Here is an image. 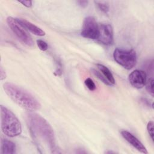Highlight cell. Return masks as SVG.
Here are the masks:
<instances>
[{
    "label": "cell",
    "mask_w": 154,
    "mask_h": 154,
    "mask_svg": "<svg viewBox=\"0 0 154 154\" xmlns=\"http://www.w3.org/2000/svg\"><path fill=\"white\" fill-rule=\"evenodd\" d=\"M26 122L31 136L40 147H46L55 152L56 148L55 137L52 128L40 115L29 112L26 114Z\"/></svg>",
    "instance_id": "1"
},
{
    "label": "cell",
    "mask_w": 154,
    "mask_h": 154,
    "mask_svg": "<svg viewBox=\"0 0 154 154\" xmlns=\"http://www.w3.org/2000/svg\"><path fill=\"white\" fill-rule=\"evenodd\" d=\"M3 88L13 102L25 109L33 112L40 109L41 104L38 100L22 87L11 82H5Z\"/></svg>",
    "instance_id": "2"
},
{
    "label": "cell",
    "mask_w": 154,
    "mask_h": 154,
    "mask_svg": "<svg viewBox=\"0 0 154 154\" xmlns=\"http://www.w3.org/2000/svg\"><path fill=\"white\" fill-rule=\"evenodd\" d=\"M1 124L2 132L9 137L19 135L22 132V125L17 117L10 109L0 106Z\"/></svg>",
    "instance_id": "3"
},
{
    "label": "cell",
    "mask_w": 154,
    "mask_h": 154,
    "mask_svg": "<svg viewBox=\"0 0 154 154\" xmlns=\"http://www.w3.org/2000/svg\"><path fill=\"white\" fill-rule=\"evenodd\" d=\"M113 57L119 64L128 70L133 68L137 63V54L133 49L117 48L114 51Z\"/></svg>",
    "instance_id": "4"
},
{
    "label": "cell",
    "mask_w": 154,
    "mask_h": 154,
    "mask_svg": "<svg viewBox=\"0 0 154 154\" xmlns=\"http://www.w3.org/2000/svg\"><path fill=\"white\" fill-rule=\"evenodd\" d=\"M7 23L13 32L22 43L29 47L34 46V43L32 37L25 29L17 22L15 18L8 17Z\"/></svg>",
    "instance_id": "5"
},
{
    "label": "cell",
    "mask_w": 154,
    "mask_h": 154,
    "mask_svg": "<svg viewBox=\"0 0 154 154\" xmlns=\"http://www.w3.org/2000/svg\"><path fill=\"white\" fill-rule=\"evenodd\" d=\"M81 35L86 38L97 39L99 35V25L94 17L87 16L84 19Z\"/></svg>",
    "instance_id": "6"
},
{
    "label": "cell",
    "mask_w": 154,
    "mask_h": 154,
    "mask_svg": "<svg viewBox=\"0 0 154 154\" xmlns=\"http://www.w3.org/2000/svg\"><path fill=\"white\" fill-rule=\"evenodd\" d=\"M105 45H110L113 43V29L109 24L102 23L99 25V35L97 39Z\"/></svg>",
    "instance_id": "7"
},
{
    "label": "cell",
    "mask_w": 154,
    "mask_h": 154,
    "mask_svg": "<svg viewBox=\"0 0 154 154\" xmlns=\"http://www.w3.org/2000/svg\"><path fill=\"white\" fill-rule=\"evenodd\" d=\"M129 81L134 88L140 89L143 88L147 82V75L141 70H135L129 75Z\"/></svg>",
    "instance_id": "8"
},
{
    "label": "cell",
    "mask_w": 154,
    "mask_h": 154,
    "mask_svg": "<svg viewBox=\"0 0 154 154\" xmlns=\"http://www.w3.org/2000/svg\"><path fill=\"white\" fill-rule=\"evenodd\" d=\"M121 134L122 137L124 138V139H125L126 141H128L131 146H132L134 148H135L138 151L144 154H147L148 153L146 147L132 134H131V132L123 130L121 131Z\"/></svg>",
    "instance_id": "9"
},
{
    "label": "cell",
    "mask_w": 154,
    "mask_h": 154,
    "mask_svg": "<svg viewBox=\"0 0 154 154\" xmlns=\"http://www.w3.org/2000/svg\"><path fill=\"white\" fill-rule=\"evenodd\" d=\"M15 19L25 29L29 31L32 34L38 36H43L45 35V32L43 30L27 20L22 18H15Z\"/></svg>",
    "instance_id": "10"
},
{
    "label": "cell",
    "mask_w": 154,
    "mask_h": 154,
    "mask_svg": "<svg viewBox=\"0 0 154 154\" xmlns=\"http://www.w3.org/2000/svg\"><path fill=\"white\" fill-rule=\"evenodd\" d=\"M16 145L13 141L6 138L1 140L0 152L1 154H13L16 153Z\"/></svg>",
    "instance_id": "11"
},
{
    "label": "cell",
    "mask_w": 154,
    "mask_h": 154,
    "mask_svg": "<svg viewBox=\"0 0 154 154\" xmlns=\"http://www.w3.org/2000/svg\"><path fill=\"white\" fill-rule=\"evenodd\" d=\"M97 67L99 70L104 76V77L110 82V84L111 85H114L115 84V79L112 73L111 72L109 69L106 66L100 64H97Z\"/></svg>",
    "instance_id": "12"
},
{
    "label": "cell",
    "mask_w": 154,
    "mask_h": 154,
    "mask_svg": "<svg viewBox=\"0 0 154 154\" xmlns=\"http://www.w3.org/2000/svg\"><path fill=\"white\" fill-rule=\"evenodd\" d=\"M94 3L97 6V8L102 12L104 13H107L109 11V6L106 2L96 1H94Z\"/></svg>",
    "instance_id": "13"
},
{
    "label": "cell",
    "mask_w": 154,
    "mask_h": 154,
    "mask_svg": "<svg viewBox=\"0 0 154 154\" xmlns=\"http://www.w3.org/2000/svg\"><path fill=\"white\" fill-rule=\"evenodd\" d=\"M92 72L103 83H104L105 84L108 85H112L110 84V82L104 77V76L101 73V72L99 70H96V69H92Z\"/></svg>",
    "instance_id": "14"
},
{
    "label": "cell",
    "mask_w": 154,
    "mask_h": 154,
    "mask_svg": "<svg viewBox=\"0 0 154 154\" xmlns=\"http://www.w3.org/2000/svg\"><path fill=\"white\" fill-rule=\"evenodd\" d=\"M85 84L87 86V87L90 90V91H94L96 88V86L94 82V81L91 79L90 78H87L85 80Z\"/></svg>",
    "instance_id": "15"
},
{
    "label": "cell",
    "mask_w": 154,
    "mask_h": 154,
    "mask_svg": "<svg viewBox=\"0 0 154 154\" xmlns=\"http://www.w3.org/2000/svg\"><path fill=\"white\" fill-rule=\"evenodd\" d=\"M146 90L148 91V93L153 97V79H149L147 82L146 83Z\"/></svg>",
    "instance_id": "16"
},
{
    "label": "cell",
    "mask_w": 154,
    "mask_h": 154,
    "mask_svg": "<svg viewBox=\"0 0 154 154\" xmlns=\"http://www.w3.org/2000/svg\"><path fill=\"white\" fill-rule=\"evenodd\" d=\"M37 45L38 48L42 51H45L48 48V45L47 43L42 40H37Z\"/></svg>",
    "instance_id": "17"
},
{
    "label": "cell",
    "mask_w": 154,
    "mask_h": 154,
    "mask_svg": "<svg viewBox=\"0 0 154 154\" xmlns=\"http://www.w3.org/2000/svg\"><path fill=\"white\" fill-rule=\"evenodd\" d=\"M153 122L150 121L147 125V129L148 133L152 141H153Z\"/></svg>",
    "instance_id": "18"
},
{
    "label": "cell",
    "mask_w": 154,
    "mask_h": 154,
    "mask_svg": "<svg viewBox=\"0 0 154 154\" xmlns=\"http://www.w3.org/2000/svg\"><path fill=\"white\" fill-rule=\"evenodd\" d=\"M22 5L26 7H31L32 6V1H19Z\"/></svg>",
    "instance_id": "19"
},
{
    "label": "cell",
    "mask_w": 154,
    "mask_h": 154,
    "mask_svg": "<svg viewBox=\"0 0 154 154\" xmlns=\"http://www.w3.org/2000/svg\"><path fill=\"white\" fill-rule=\"evenodd\" d=\"M77 3L79 4V5L80 7H81L82 8H85L87 6L88 1H78Z\"/></svg>",
    "instance_id": "20"
},
{
    "label": "cell",
    "mask_w": 154,
    "mask_h": 154,
    "mask_svg": "<svg viewBox=\"0 0 154 154\" xmlns=\"http://www.w3.org/2000/svg\"><path fill=\"white\" fill-rule=\"evenodd\" d=\"M0 73H1V80H2V79H5V71H4V70H3L2 67H1V72H0Z\"/></svg>",
    "instance_id": "21"
}]
</instances>
